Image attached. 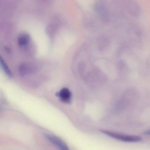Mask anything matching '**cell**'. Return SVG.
<instances>
[{"mask_svg":"<svg viewBox=\"0 0 150 150\" xmlns=\"http://www.w3.org/2000/svg\"><path fill=\"white\" fill-rule=\"evenodd\" d=\"M100 131L102 133L107 135L108 137L123 142L136 143L140 142L142 139L141 138L138 136L125 135L106 130L100 129Z\"/></svg>","mask_w":150,"mask_h":150,"instance_id":"obj_1","label":"cell"},{"mask_svg":"<svg viewBox=\"0 0 150 150\" xmlns=\"http://www.w3.org/2000/svg\"><path fill=\"white\" fill-rule=\"evenodd\" d=\"M45 136L49 141L56 146L59 150H70L67 144L57 136L47 133L45 134Z\"/></svg>","mask_w":150,"mask_h":150,"instance_id":"obj_2","label":"cell"},{"mask_svg":"<svg viewBox=\"0 0 150 150\" xmlns=\"http://www.w3.org/2000/svg\"><path fill=\"white\" fill-rule=\"evenodd\" d=\"M58 96L60 100L64 102L69 103L71 101V94L68 88H63L61 89L58 94Z\"/></svg>","mask_w":150,"mask_h":150,"instance_id":"obj_3","label":"cell"},{"mask_svg":"<svg viewBox=\"0 0 150 150\" xmlns=\"http://www.w3.org/2000/svg\"><path fill=\"white\" fill-rule=\"evenodd\" d=\"M29 41V36L26 34H22L18 38V43L21 46H26L28 44Z\"/></svg>","mask_w":150,"mask_h":150,"instance_id":"obj_4","label":"cell"},{"mask_svg":"<svg viewBox=\"0 0 150 150\" xmlns=\"http://www.w3.org/2000/svg\"><path fill=\"white\" fill-rule=\"evenodd\" d=\"M0 67L9 76H12V74L11 71L1 56H0Z\"/></svg>","mask_w":150,"mask_h":150,"instance_id":"obj_5","label":"cell"}]
</instances>
